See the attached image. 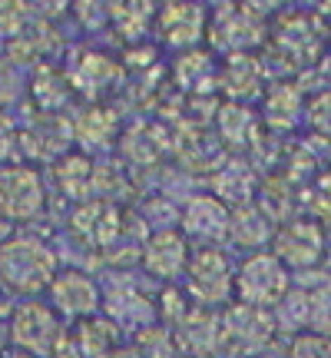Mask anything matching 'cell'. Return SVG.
<instances>
[{"label":"cell","instance_id":"d6986e66","mask_svg":"<svg viewBox=\"0 0 331 358\" xmlns=\"http://www.w3.org/2000/svg\"><path fill=\"white\" fill-rule=\"evenodd\" d=\"M308 332L331 338V275L308 289Z\"/></svg>","mask_w":331,"mask_h":358},{"label":"cell","instance_id":"d4e9b609","mask_svg":"<svg viewBox=\"0 0 331 358\" xmlns=\"http://www.w3.org/2000/svg\"><path fill=\"white\" fill-rule=\"evenodd\" d=\"M222 80L229 83V90L235 93V96H245L242 83H252V90H255V83H258V66H255L252 57H249V60H245V70H239V60H235V53H232V60H229V66H226Z\"/></svg>","mask_w":331,"mask_h":358},{"label":"cell","instance_id":"8fae6325","mask_svg":"<svg viewBox=\"0 0 331 358\" xmlns=\"http://www.w3.org/2000/svg\"><path fill=\"white\" fill-rule=\"evenodd\" d=\"M156 30L172 47H192L205 34V10L199 3H166L156 10Z\"/></svg>","mask_w":331,"mask_h":358},{"label":"cell","instance_id":"ac0fdd59","mask_svg":"<svg viewBox=\"0 0 331 358\" xmlns=\"http://www.w3.org/2000/svg\"><path fill=\"white\" fill-rule=\"evenodd\" d=\"M113 129H116V116L106 110V106H89L77 116V140L83 146H103V143L113 140Z\"/></svg>","mask_w":331,"mask_h":358},{"label":"cell","instance_id":"4316f807","mask_svg":"<svg viewBox=\"0 0 331 358\" xmlns=\"http://www.w3.org/2000/svg\"><path fill=\"white\" fill-rule=\"evenodd\" d=\"M24 24H27V7L24 3H7L0 0V34H24Z\"/></svg>","mask_w":331,"mask_h":358},{"label":"cell","instance_id":"7402d4cb","mask_svg":"<svg viewBox=\"0 0 331 358\" xmlns=\"http://www.w3.org/2000/svg\"><path fill=\"white\" fill-rule=\"evenodd\" d=\"M292 325V329H308V295L305 292H288L281 299L279 312H275V329Z\"/></svg>","mask_w":331,"mask_h":358},{"label":"cell","instance_id":"6da1fadb","mask_svg":"<svg viewBox=\"0 0 331 358\" xmlns=\"http://www.w3.org/2000/svg\"><path fill=\"white\" fill-rule=\"evenodd\" d=\"M57 256L43 239L10 236L0 243V282L17 295H37L57 279Z\"/></svg>","mask_w":331,"mask_h":358},{"label":"cell","instance_id":"603a6c76","mask_svg":"<svg viewBox=\"0 0 331 358\" xmlns=\"http://www.w3.org/2000/svg\"><path fill=\"white\" fill-rule=\"evenodd\" d=\"M302 110V90L292 83H279L268 93V113H281V120H295Z\"/></svg>","mask_w":331,"mask_h":358},{"label":"cell","instance_id":"f546056e","mask_svg":"<svg viewBox=\"0 0 331 358\" xmlns=\"http://www.w3.org/2000/svg\"><path fill=\"white\" fill-rule=\"evenodd\" d=\"M0 358H3V355H0Z\"/></svg>","mask_w":331,"mask_h":358},{"label":"cell","instance_id":"83f0119b","mask_svg":"<svg viewBox=\"0 0 331 358\" xmlns=\"http://www.w3.org/2000/svg\"><path fill=\"white\" fill-rule=\"evenodd\" d=\"M17 129H13V120L3 110H0V163H7V156L13 153V146H17Z\"/></svg>","mask_w":331,"mask_h":358},{"label":"cell","instance_id":"cb8c5ba5","mask_svg":"<svg viewBox=\"0 0 331 358\" xmlns=\"http://www.w3.org/2000/svg\"><path fill=\"white\" fill-rule=\"evenodd\" d=\"M288 358H331V338L315 332H298L292 338Z\"/></svg>","mask_w":331,"mask_h":358},{"label":"cell","instance_id":"5b68a950","mask_svg":"<svg viewBox=\"0 0 331 358\" xmlns=\"http://www.w3.org/2000/svg\"><path fill=\"white\" fill-rule=\"evenodd\" d=\"M43 203H47V192H43L37 169L24 166V163L0 166V213L10 222H27V219L40 216Z\"/></svg>","mask_w":331,"mask_h":358},{"label":"cell","instance_id":"4fadbf2b","mask_svg":"<svg viewBox=\"0 0 331 358\" xmlns=\"http://www.w3.org/2000/svg\"><path fill=\"white\" fill-rule=\"evenodd\" d=\"M73 232L89 245H110L119 232V209L106 199H87L73 213Z\"/></svg>","mask_w":331,"mask_h":358},{"label":"cell","instance_id":"e0dca14e","mask_svg":"<svg viewBox=\"0 0 331 358\" xmlns=\"http://www.w3.org/2000/svg\"><path fill=\"white\" fill-rule=\"evenodd\" d=\"M113 77H116V64L110 57H103V53H83L77 60V66L70 70V80L80 90H87V93H96V90L110 87Z\"/></svg>","mask_w":331,"mask_h":358},{"label":"cell","instance_id":"7a4b0ae2","mask_svg":"<svg viewBox=\"0 0 331 358\" xmlns=\"http://www.w3.org/2000/svg\"><path fill=\"white\" fill-rule=\"evenodd\" d=\"M288 292H292V272L281 266L275 252H252L235 268V295L242 306L268 312L279 308Z\"/></svg>","mask_w":331,"mask_h":358},{"label":"cell","instance_id":"7c38bea8","mask_svg":"<svg viewBox=\"0 0 331 358\" xmlns=\"http://www.w3.org/2000/svg\"><path fill=\"white\" fill-rule=\"evenodd\" d=\"M172 338L189 355H212L222 345V319L209 308H192L189 315L172 329Z\"/></svg>","mask_w":331,"mask_h":358},{"label":"cell","instance_id":"44dd1931","mask_svg":"<svg viewBox=\"0 0 331 358\" xmlns=\"http://www.w3.org/2000/svg\"><path fill=\"white\" fill-rule=\"evenodd\" d=\"M176 338L172 332H166V329H146L140 335V348H136V355L140 358H176Z\"/></svg>","mask_w":331,"mask_h":358},{"label":"cell","instance_id":"8992f818","mask_svg":"<svg viewBox=\"0 0 331 358\" xmlns=\"http://www.w3.org/2000/svg\"><path fill=\"white\" fill-rule=\"evenodd\" d=\"M275 256L288 268H315L325 259V232L315 219H288L281 229H275Z\"/></svg>","mask_w":331,"mask_h":358},{"label":"cell","instance_id":"f1b7e54d","mask_svg":"<svg viewBox=\"0 0 331 358\" xmlns=\"http://www.w3.org/2000/svg\"><path fill=\"white\" fill-rule=\"evenodd\" d=\"M3 358H34V355H27V352H7Z\"/></svg>","mask_w":331,"mask_h":358},{"label":"cell","instance_id":"30bf717a","mask_svg":"<svg viewBox=\"0 0 331 358\" xmlns=\"http://www.w3.org/2000/svg\"><path fill=\"white\" fill-rule=\"evenodd\" d=\"M272 332H275V322L268 319L265 312L249 308L242 302L229 306L222 315V345L229 342L235 352H258Z\"/></svg>","mask_w":331,"mask_h":358},{"label":"cell","instance_id":"3957f363","mask_svg":"<svg viewBox=\"0 0 331 358\" xmlns=\"http://www.w3.org/2000/svg\"><path fill=\"white\" fill-rule=\"evenodd\" d=\"M64 319L53 312V306H43L30 299L10 312V342L17 352H27L34 358H50L64 345Z\"/></svg>","mask_w":331,"mask_h":358},{"label":"cell","instance_id":"9c48e42d","mask_svg":"<svg viewBox=\"0 0 331 358\" xmlns=\"http://www.w3.org/2000/svg\"><path fill=\"white\" fill-rule=\"evenodd\" d=\"M189 243L186 236L176 229H156L146 245H142V268L153 275V279L172 282L179 279L186 266H189Z\"/></svg>","mask_w":331,"mask_h":358},{"label":"cell","instance_id":"484cf974","mask_svg":"<svg viewBox=\"0 0 331 358\" xmlns=\"http://www.w3.org/2000/svg\"><path fill=\"white\" fill-rule=\"evenodd\" d=\"M308 123H311L315 133L331 136V90H325V93H318V96L311 100V106H308Z\"/></svg>","mask_w":331,"mask_h":358},{"label":"cell","instance_id":"ba28073f","mask_svg":"<svg viewBox=\"0 0 331 358\" xmlns=\"http://www.w3.org/2000/svg\"><path fill=\"white\" fill-rule=\"evenodd\" d=\"M100 302L103 299H100V289H96L93 275L80 272V268H64L50 282V306L60 319L87 322L100 308Z\"/></svg>","mask_w":331,"mask_h":358},{"label":"cell","instance_id":"2e32d148","mask_svg":"<svg viewBox=\"0 0 331 358\" xmlns=\"http://www.w3.org/2000/svg\"><path fill=\"white\" fill-rule=\"evenodd\" d=\"M219 129H222V140L232 143V146H249L255 140V129H258V120L249 106L242 103H226L219 110Z\"/></svg>","mask_w":331,"mask_h":358},{"label":"cell","instance_id":"5bb4252c","mask_svg":"<svg viewBox=\"0 0 331 358\" xmlns=\"http://www.w3.org/2000/svg\"><path fill=\"white\" fill-rule=\"evenodd\" d=\"M212 186H216V199H222V203L249 206V199H252V192H255V173L242 159H229L212 176Z\"/></svg>","mask_w":331,"mask_h":358},{"label":"cell","instance_id":"ffe728a7","mask_svg":"<svg viewBox=\"0 0 331 358\" xmlns=\"http://www.w3.org/2000/svg\"><path fill=\"white\" fill-rule=\"evenodd\" d=\"M93 176H96V169H93L87 156H70V159L57 163V179H60L64 192H70V196H80L87 186H93Z\"/></svg>","mask_w":331,"mask_h":358},{"label":"cell","instance_id":"9a60e30c","mask_svg":"<svg viewBox=\"0 0 331 358\" xmlns=\"http://www.w3.org/2000/svg\"><path fill=\"white\" fill-rule=\"evenodd\" d=\"M229 239L235 245H245V249H258L262 243L268 239H275V232H272V222L262 209H252L249 206H239L235 213H232V226H229Z\"/></svg>","mask_w":331,"mask_h":358},{"label":"cell","instance_id":"277c9868","mask_svg":"<svg viewBox=\"0 0 331 358\" xmlns=\"http://www.w3.org/2000/svg\"><path fill=\"white\" fill-rule=\"evenodd\" d=\"M186 289L196 308H212L226 306L229 295L235 292V268L222 249H196L186 266Z\"/></svg>","mask_w":331,"mask_h":358},{"label":"cell","instance_id":"52a82bcc","mask_svg":"<svg viewBox=\"0 0 331 358\" xmlns=\"http://www.w3.org/2000/svg\"><path fill=\"white\" fill-rule=\"evenodd\" d=\"M229 226H232L229 206L216 199L212 192L192 196L186 213H182V236L196 239L199 249H219V243L229 239Z\"/></svg>","mask_w":331,"mask_h":358}]
</instances>
